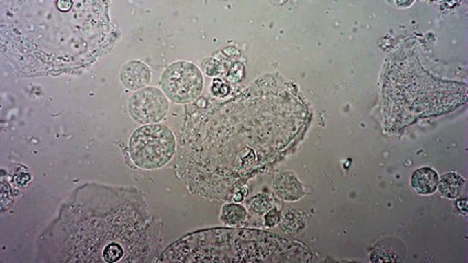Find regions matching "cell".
Here are the masks:
<instances>
[{
  "label": "cell",
  "instance_id": "obj_11",
  "mask_svg": "<svg viewBox=\"0 0 468 263\" xmlns=\"http://www.w3.org/2000/svg\"><path fill=\"white\" fill-rule=\"evenodd\" d=\"M122 255H123V250L120 247L119 244H111L107 246L103 250V259L107 262H116L120 260Z\"/></svg>",
  "mask_w": 468,
  "mask_h": 263
},
{
  "label": "cell",
  "instance_id": "obj_12",
  "mask_svg": "<svg viewBox=\"0 0 468 263\" xmlns=\"http://www.w3.org/2000/svg\"><path fill=\"white\" fill-rule=\"evenodd\" d=\"M203 68L208 76H216L219 73V63L214 59H206L203 64Z\"/></svg>",
  "mask_w": 468,
  "mask_h": 263
},
{
  "label": "cell",
  "instance_id": "obj_6",
  "mask_svg": "<svg viewBox=\"0 0 468 263\" xmlns=\"http://www.w3.org/2000/svg\"><path fill=\"white\" fill-rule=\"evenodd\" d=\"M406 250L397 239H386L379 242L372 253V262H397L405 258Z\"/></svg>",
  "mask_w": 468,
  "mask_h": 263
},
{
  "label": "cell",
  "instance_id": "obj_13",
  "mask_svg": "<svg viewBox=\"0 0 468 263\" xmlns=\"http://www.w3.org/2000/svg\"><path fill=\"white\" fill-rule=\"evenodd\" d=\"M279 222V214L276 210H272L271 212L266 215L265 224L267 226L276 225Z\"/></svg>",
  "mask_w": 468,
  "mask_h": 263
},
{
  "label": "cell",
  "instance_id": "obj_4",
  "mask_svg": "<svg viewBox=\"0 0 468 263\" xmlns=\"http://www.w3.org/2000/svg\"><path fill=\"white\" fill-rule=\"evenodd\" d=\"M131 116L140 123H157L166 116L168 101L156 88L142 89L133 94L129 101Z\"/></svg>",
  "mask_w": 468,
  "mask_h": 263
},
{
  "label": "cell",
  "instance_id": "obj_2",
  "mask_svg": "<svg viewBox=\"0 0 468 263\" xmlns=\"http://www.w3.org/2000/svg\"><path fill=\"white\" fill-rule=\"evenodd\" d=\"M131 159L143 169L165 166L175 154V137L162 124H149L133 133L129 143Z\"/></svg>",
  "mask_w": 468,
  "mask_h": 263
},
{
  "label": "cell",
  "instance_id": "obj_5",
  "mask_svg": "<svg viewBox=\"0 0 468 263\" xmlns=\"http://www.w3.org/2000/svg\"><path fill=\"white\" fill-rule=\"evenodd\" d=\"M120 78L128 89L138 90L149 85L151 81V70L144 63L133 61L123 66Z\"/></svg>",
  "mask_w": 468,
  "mask_h": 263
},
{
  "label": "cell",
  "instance_id": "obj_10",
  "mask_svg": "<svg viewBox=\"0 0 468 263\" xmlns=\"http://www.w3.org/2000/svg\"><path fill=\"white\" fill-rule=\"evenodd\" d=\"M245 216H247V212L241 205L229 204L225 205L222 209L221 220L229 225H236V224L241 223Z\"/></svg>",
  "mask_w": 468,
  "mask_h": 263
},
{
  "label": "cell",
  "instance_id": "obj_9",
  "mask_svg": "<svg viewBox=\"0 0 468 263\" xmlns=\"http://www.w3.org/2000/svg\"><path fill=\"white\" fill-rule=\"evenodd\" d=\"M292 188L301 189V183L298 182L296 178L289 175H283L282 177L279 178L278 183L275 185L277 194L282 196L283 199L289 200V201L299 199L301 194L292 190Z\"/></svg>",
  "mask_w": 468,
  "mask_h": 263
},
{
  "label": "cell",
  "instance_id": "obj_1",
  "mask_svg": "<svg viewBox=\"0 0 468 263\" xmlns=\"http://www.w3.org/2000/svg\"><path fill=\"white\" fill-rule=\"evenodd\" d=\"M299 242L249 229L197 231L172 244L160 262H295L309 261Z\"/></svg>",
  "mask_w": 468,
  "mask_h": 263
},
{
  "label": "cell",
  "instance_id": "obj_7",
  "mask_svg": "<svg viewBox=\"0 0 468 263\" xmlns=\"http://www.w3.org/2000/svg\"><path fill=\"white\" fill-rule=\"evenodd\" d=\"M438 172L430 167H423L416 170L411 177L412 188L421 196H430L434 193L438 187Z\"/></svg>",
  "mask_w": 468,
  "mask_h": 263
},
{
  "label": "cell",
  "instance_id": "obj_14",
  "mask_svg": "<svg viewBox=\"0 0 468 263\" xmlns=\"http://www.w3.org/2000/svg\"><path fill=\"white\" fill-rule=\"evenodd\" d=\"M72 5H73V3H71V1H59V3H57V7H59V9H60L61 11L70 10Z\"/></svg>",
  "mask_w": 468,
  "mask_h": 263
},
{
  "label": "cell",
  "instance_id": "obj_8",
  "mask_svg": "<svg viewBox=\"0 0 468 263\" xmlns=\"http://www.w3.org/2000/svg\"><path fill=\"white\" fill-rule=\"evenodd\" d=\"M465 180L456 172H447L438 180V187L442 196L447 199H458L463 193Z\"/></svg>",
  "mask_w": 468,
  "mask_h": 263
},
{
  "label": "cell",
  "instance_id": "obj_3",
  "mask_svg": "<svg viewBox=\"0 0 468 263\" xmlns=\"http://www.w3.org/2000/svg\"><path fill=\"white\" fill-rule=\"evenodd\" d=\"M162 85L166 96L174 103H190L203 92V74L192 63H174L163 74Z\"/></svg>",
  "mask_w": 468,
  "mask_h": 263
}]
</instances>
